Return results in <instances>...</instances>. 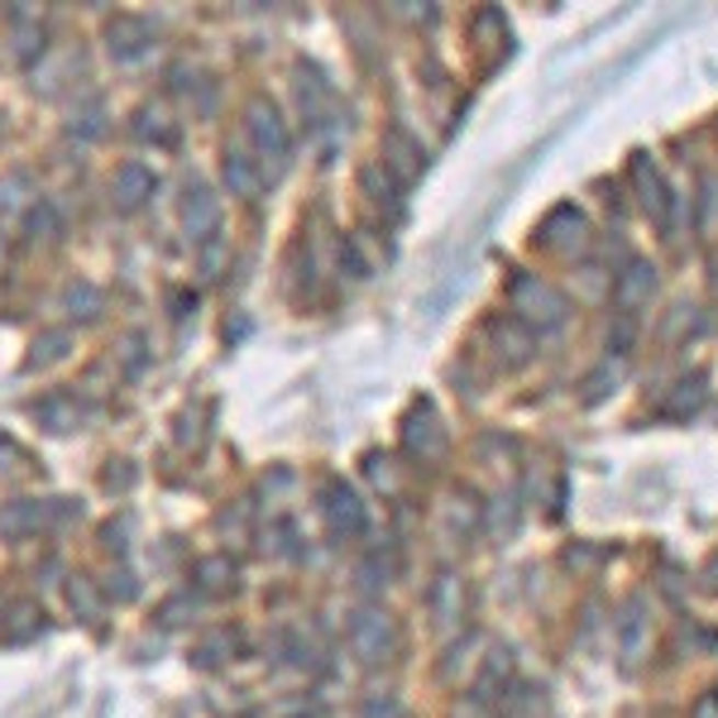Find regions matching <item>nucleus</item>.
<instances>
[{
	"instance_id": "1",
	"label": "nucleus",
	"mask_w": 718,
	"mask_h": 718,
	"mask_svg": "<svg viewBox=\"0 0 718 718\" xmlns=\"http://www.w3.org/2000/svg\"><path fill=\"white\" fill-rule=\"evenodd\" d=\"M345 642L360 665H384L398 651V623L384 608H355L345 623Z\"/></svg>"
},
{
	"instance_id": "2",
	"label": "nucleus",
	"mask_w": 718,
	"mask_h": 718,
	"mask_svg": "<svg viewBox=\"0 0 718 718\" xmlns=\"http://www.w3.org/2000/svg\"><path fill=\"white\" fill-rule=\"evenodd\" d=\"M508 303H513L522 326H537V331H556L570 311L566 297H560L551 283H542L537 273H517L513 287H508Z\"/></svg>"
},
{
	"instance_id": "3",
	"label": "nucleus",
	"mask_w": 718,
	"mask_h": 718,
	"mask_svg": "<svg viewBox=\"0 0 718 718\" xmlns=\"http://www.w3.org/2000/svg\"><path fill=\"white\" fill-rule=\"evenodd\" d=\"M317 499H321L326 532H331L335 542H355V537H364V527H369V513H364L360 493L350 489L345 479H321Z\"/></svg>"
},
{
	"instance_id": "4",
	"label": "nucleus",
	"mask_w": 718,
	"mask_h": 718,
	"mask_svg": "<svg viewBox=\"0 0 718 718\" xmlns=\"http://www.w3.org/2000/svg\"><path fill=\"white\" fill-rule=\"evenodd\" d=\"M244 129H250L254 153L264 163H273V173H278V168L287 163V153H293V139H287V125H283L278 106H273L269 96H254L250 106H244Z\"/></svg>"
},
{
	"instance_id": "5",
	"label": "nucleus",
	"mask_w": 718,
	"mask_h": 718,
	"mask_svg": "<svg viewBox=\"0 0 718 718\" xmlns=\"http://www.w3.org/2000/svg\"><path fill=\"white\" fill-rule=\"evenodd\" d=\"M632 187H637V197H642V212L657 220V230H671V220H675V192L665 187V178L657 173V163H651L647 153H632Z\"/></svg>"
},
{
	"instance_id": "6",
	"label": "nucleus",
	"mask_w": 718,
	"mask_h": 718,
	"mask_svg": "<svg viewBox=\"0 0 718 718\" xmlns=\"http://www.w3.org/2000/svg\"><path fill=\"white\" fill-rule=\"evenodd\" d=\"M537 240L546 244V250H556V254H584V250H590V220H584L580 206L566 202V206H556V212L542 220Z\"/></svg>"
},
{
	"instance_id": "7",
	"label": "nucleus",
	"mask_w": 718,
	"mask_h": 718,
	"mask_svg": "<svg viewBox=\"0 0 718 718\" xmlns=\"http://www.w3.org/2000/svg\"><path fill=\"white\" fill-rule=\"evenodd\" d=\"M402 446L417 460H441L446 455V426H441V417L431 402H417V408L402 417Z\"/></svg>"
},
{
	"instance_id": "8",
	"label": "nucleus",
	"mask_w": 718,
	"mask_h": 718,
	"mask_svg": "<svg viewBox=\"0 0 718 718\" xmlns=\"http://www.w3.org/2000/svg\"><path fill=\"white\" fill-rule=\"evenodd\" d=\"M220 226V197L206 182H187V192H182V230H187L192 244L212 240Z\"/></svg>"
},
{
	"instance_id": "9",
	"label": "nucleus",
	"mask_w": 718,
	"mask_h": 718,
	"mask_svg": "<svg viewBox=\"0 0 718 718\" xmlns=\"http://www.w3.org/2000/svg\"><path fill=\"white\" fill-rule=\"evenodd\" d=\"M651 293H657V269H651L647 259H628L623 273L613 278V307H618L623 317H632L637 307L651 303Z\"/></svg>"
},
{
	"instance_id": "10",
	"label": "nucleus",
	"mask_w": 718,
	"mask_h": 718,
	"mask_svg": "<svg viewBox=\"0 0 718 718\" xmlns=\"http://www.w3.org/2000/svg\"><path fill=\"white\" fill-rule=\"evenodd\" d=\"M149 44H153V30H149V20H139V15H115L106 24V54L115 62H135L149 54Z\"/></svg>"
},
{
	"instance_id": "11",
	"label": "nucleus",
	"mask_w": 718,
	"mask_h": 718,
	"mask_svg": "<svg viewBox=\"0 0 718 718\" xmlns=\"http://www.w3.org/2000/svg\"><path fill=\"white\" fill-rule=\"evenodd\" d=\"M426 168V153H422V144H417L408 129L394 125L384 135V173H394L398 182H412L417 173Z\"/></svg>"
},
{
	"instance_id": "12",
	"label": "nucleus",
	"mask_w": 718,
	"mask_h": 718,
	"mask_svg": "<svg viewBox=\"0 0 718 718\" xmlns=\"http://www.w3.org/2000/svg\"><path fill=\"white\" fill-rule=\"evenodd\" d=\"M153 173L144 163H121L115 168V178H111V202H115V212H139L144 202L153 197Z\"/></svg>"
},
{
	"instance_id": "13",
	"label": "nucleus",
	"mask_w": 718,
	"mask_h": 718,
	"mask_svg": "<svg viewBox=\"0 0 718 718\" xmlns=\"http://www.w3.org/2000/svg\"><path fill=\"white\" fill-rule=\"evenodd\" d=\"M493 355H499V364H527L532 360V350H537V331L532 326H522L517 317H503V321H493Z\"/></svg>"
},
{
	"instance_id": "14",
	"label": "nucleus",
	"mask_w": 718,
	"mask_h": 718,
	"mask_svg": "<svg viewBox=\"0 0 718 718\" xmlns=\"http://www.w3.org/2000/svg\"><path fill=\"white\" fill-rule=\"evenodd\" d=\"M426 608H431V618H436L441 632L455 628V623H460V613H465V584L455 580L451 570H441L436 584H431V594H426Z\"/></svg>"
},
{
	"instance_id": "15",
	"label": "nucleus",
	"mask_w": 718,
	"mask_h": 718,
	"mask_svg": "<svg viewBox=\"0 0 718 718\" xmlns=\"http://www.w3.org/2000/svg\"><path fill=\"white\" fill-rule=\"evenodd\" d=\"M220 173H226L230 197L254 202L259 192H264V173H259L254 159H250V153H244V149H226V163H220Z\"/></svg>"
},
{
	"instance_id": "16",
	"label": "nucleus",
	"mask_w": 718,
	"mask_h": 718,
	"mask_svg": "<svg viewBox=\"0 0 718 718\" xmlns=\"http://www.w3.org/2000/svg\"><path fill=\"white\" fill-rule=\"evenodd\" d=\"M297 106H303V115L311 125H321L326 106H331V87H326L321 68H307V62H297Z\"/></svg>"
},
{
	"instance_id": "17",
	"label": "nucleus",
	"mask_w": 718,
	"mask_h": 718,
	"mask_svg": "<svg viewBox=\"0 0 718 718\" xmlns=\"http://www.w3.org/2000/svg\"><path fill=\"white\" fill-rule=\"evenodd\" d=\"M38 632H44V608H38L34 599H15V604L5 608V618H0V637H5V642H30Z\"/></svg>"
},
{
	"instance_id": "18",
	"label": "nucleus",
	"mask_w": 718,
	"mask_h": 718,
	"mask_svg": "<svg viewBox=\"0 0 718 718\" xmlns=\"http://www.w3.org/2000/svg\"><path fill=\"white\" fill-rule=\"evenodd\" d=\"M48 513H54V508L38 503V499H15V503L0 508V532H5V537H24V532H38V522H48Z\"/></svg>"
},
{
	"instance_id": "19",
	"label": "nucleus",
	"mask_w": 718,
	"mask_h": 718,
	"mask_svg": "<svg viewBox=\"0 0 718 718\" xmlns=\"http://www.w3.org/2000/svg\"><path fill=\"white\" fill-rule=\"evenodd\" d=\"M642 613H647V604L642 599H632V604L623 608V618H618V647H623V661L628 665L642 657V642H647V618Z\"/></svg>"
},
{
	"instance_id": "20",
	"label": "nucleus",
	"mask_w": 718,
	"mask_h": 718,
	"mask_svg": "<svg viewBox=\"0 0 718 718\" xmlns=\"http://www.w3.org/2000/svg\"><path fill=\"white\" fill-rule=\"evenodd\" d=\"M197 590L202 594H230L235 590V560L230 556H206V560H197Z\"/></svg>"
},
{
	"instance_id": "21",
	"label": "nucleus",
	"mask_w": 718,
	"mask_h": 718,
	"mask_svg": "<svg viewBox=\"0 0 718 718\" xmlns=\"http://www.w3.org/2000/svg\"><path fill=\"white\" fill-rule=\"evenodd\" d=\"M68 604H72V613L77 618H87V623H96L101 618V590H96V580H91V574H72L68 580Z\"/></svg>"
},
{
	"instance_id": "22",
	"label": "nucleus",
	"mask_w": 718,
	"mask_h": 718,
	"mask_svg": "<svg viewBox=\"0 0 718 718\" xmlns=\"http://www.w3.org/2000/svg\"><path fill=\"white\" fill-rule=\"evenodd\" d=\"M62 311L77 317V321L101 317V287L96 283H68L62 287Z\"/></svg>"
},
{
	"instance_id": "23",
	"label": "nucleus",
	"mask_w": 718,
	"mask_h": 718,
	"mask_svg": "<svg viewBox=\"0 0 718 718\" xmlns=\"http://www.w3.org/2000/svg\"><path fill=\"white\" fill-rule=\"evenodd\" d=\"M38 417L48 422V431H72L77 422H82V412H77V402L72 398H62V394H54V398H44L38 402Z\"/></svg>"
},
{
	"instance_id": "24",
	"label": "nucleus",
	"mask_w": 718,
	"mask_h": 718,
	"mask_svg": "<svg viewBox=\"0 0 718 718\" xmlns=\"http://www.w3.org/2000/svg\"><path fill=\"white\" fill-rule=\"evenodd\" d=\"M704 408V378H685L681 388H675V398L665 402V417H695Z\"/></svg>"
},
{
	"instance_id": "25",
	"label": "nucleus",
	"mask_w": 718,
	"mask_h": 718,
	"mask_svg": "<svg viewBox=\"0 0 718 718\" xmlns=\"http://www.w3.org/2000/svg\"><path fill=\"white\" fill-rule=\"evenodd\" d=\"M72 135H82V139H96L101 129H106V106H101L96 96L82 101V111H72V121H68Z\"/></svg>"
},
{
	"instance_id": "26",
	"label": "nucleus",
	"mask_w": 718,
	"mask_h": 718,
	"mask_svg": "<svg viewBox=\"0 0 718 718\" xmlns=\"http://www.w3.org/2000/svg\"><path fill=\"white\" fill-rule=\"evenodd\" d=\"M24 226H30V240H58V235H62V220L54 212V202H38Z\"/></svg>"
},
{
	"instance_id": "27",
	"label": "nucleus",
	"mask_w": 718,
	"mask_h": 718,
	"mask_svg": "<svg viewBox=\"0 0 718 718\" xmlns=\"http://www.w3.org/2000/svg\"><path fill=\"white\" fill-rule=\"evenodd\" d=\"M68 345H72V335L68 331H44V335H38V341H34V364H54V360H62V355H68Z\"/></svg>"
},
{
	"instance_id": "28",
	"label": "nucleus",
	"mask_w": 718,
	"mask_h": 718,
	"mask_svg": "<svg viewBox=\"0 0 718 718\" xmlns=\"http://www.w3.org/2000/svg\"><path fill=\"white\" fill-rule=\"evenodd\" d=\"M364 469H369V479H374V485L384 489V493H398V489H402V479H398V469H394V460H388V455H369V465H364Z\"/></svg>"
},
{
	"instance_id": "29",
	"label": "nucleus",
	"mask_w": 718,
	"mask_h": 718,
	"mask_svg": "<svg viewBox=\"0 0 718 718\" xmlns=\"http://www.w3.org/2000/svg\"><path fill=\"white\" fill-rule=\"evenodd\" d=\"M226 651H235V637L230 632H212V637H202L197 661L202 665H216V661H226Z\"/></svg>"
},
{
	"instance_id": "30",
	"label": "nucleus",
	"mask_w": 718,
	"mask_h": 718,
	"mask_svg": "<svg viewBox=\"0 0 718 718\" xmlns=\"http://www.w3.org/2000/svg\"><path fill=\"white\" fill-rule=\"evenodd\" d=\"M360 718H402V704L398 699H364V709H360Z\"/></svg>"
},
{
	"instance_id": "31",
	"label": "nucleus",
	"mask_w": 718,
	"mask_h": 718,
	"mask_svg": "<svg viewBox=\"0 0 718 718\" xmlns=\"http://www.w3.org/2000/svg\"><path fill=\"white\" fill-rule=\"evenodd\" d=\"M628 345H632V317H618V326L608 331V350H618V355H623Z\"/></svg>"
},
{
	"instance_id": "32",
	"label": "nucleus",
	"mask_w": 718,
	"mask_h": 718,
	"mask_svg": "<svg viewBox=\"0 0 718 718\" xmlns=\"http://www.w3.org/2000/svg\"><path fill=\"white\" fill-rule=\"evenodd\" d=\"M192 608V599H168V604H163V623H168V628H178V623H187V618H182V613H187Z\"/></svg>"
},
{
	"instance_id": "33",
	"label": "nucleus",
	"mask_w": 718,
	"mask_h": 718,
	"mask_svg": "<svg viewBox=\"0 0 718 718\" xmlns=\"http://www.w3.org/2000/svg\"><path fill=\"white\" fill-rule=\"evenodd\" d=\"M689 718H718V689H709V695H699V704L689 709Z\"/></svg>"
},
{
	"instance_id": "34",
	"label": "nucleus",
	"mask_w": 718,
	"mask_h": 718,
	"mask_svg": "<svg viewBox=\"0 0 718 718\" xmlns=\"http://www.w3.org/2000/svg\"><path fill=\"white\" fill-rule=\"evenodd\" d=\"M115 580H121V584H111V594H115V599H135V574H125V570H121Z\"/></svg>"
},
{
	"instance_id": "35",
	"label": "nucleus",
	"mask_w": 718,
	"mask_h": 718,
	"mask_svg": "<svg viewBox=\"0 0 718 718\" xmlns=\"http://www.w3.org/2000/svg\"><path fill=\"white\" fill-rule=\"evenodd\" d=\"M5 254H10V244H5V235H0V269H5Z\"/></svg>"
}]
</instances>
